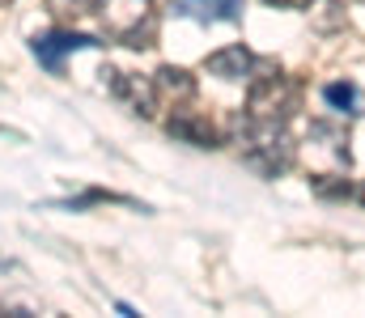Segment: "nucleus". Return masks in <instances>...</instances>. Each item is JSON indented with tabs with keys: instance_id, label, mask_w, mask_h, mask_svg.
I'll return each mask as SVG.
<instances>
[{
	"instance_id": "2",
	"label": "nucleus",
	"mask_w": 365,
	"mask_h": 318,
	"mask_svg": "<svg viewBox=\"0 0 365 318\" xmlns=\"http://www.w3.org/2000/svg\"><path fill=\"white\" fill-rule=\"evenodd\" d=\"M90 47H102V43L90 38V34H73V30H51V34H43V38L30 43L34 60H38L47 73H60V60H64V55H73V51H90Z\"/></svg>"
},
{
	"instance_id": "1",
	"label": "nucleus",
	"mask_w": 365,
	"mask_h": 318,
	"mask_svg": "<svg viewBox=\"0 0 365 318\" xmlns=\"http://www.w3.org/2000/svg\"><path fill=\"white\" fill-rule=\"evenodd\" d=\"M98 17L106 38L128 47H153V34H158L153 0H98Z\"/></svg>"
},
{
	"instance_id": "4",
	"label": "nucleus",
	"mask_w": 365,
	"mask_h": 318,
	"mask_svg": "<svg viewBox=\"0 0 365 318\" xmlns=\"http://www.w3.org/2000/svg\"><path fill=\"white\" fill-rule=\"evenodd\" d=\"M170 13H175V17H187V21H200V26H212V21H238L242 0H175Z\"/></svg>"
},
{
	"instance_id": "6",
	"label": "nucleus",
	"mask_w": 365,
	"mask_h": 318,
	"mask_svg": "<svg viewBox=\"0 0 365 318\" xmlns=\"http://www.w3.org/2000/svg\"><path fill=\"white\" fill-rule=\"evenodd\" d=\"M153 90H158V98H191L195 94V85H191V77L182 68H162L153 77Z\"/></svg>"
},
{
	"instance_id": "3",
	"label": "nucleus",
	"mask_w": 365,
	"mask_h": 318,
	"mask_svg": "<svg viewBox=\"0 0 365 318\" xmlns=\"http://www.w3.org/2000/svg\"><path fill=\"white\" fill-rule=\"evenodd\" d=\"M255 68H264L242 43H234V47H221V51H212L208 60H204V73H212V77H221V81H247Z\"/></svg>"
},
{
	"instance_id": "7",
	"label": "nucleus",
	"mask_w": 365,
	"mask_h": 318,
	"mask_svg": "<svg viewBox=\"0 0 365 318\" xmlns=\"http://www.w3.org/2000/svg\"><path fill=\"white\" fill-rule=\"evenodd\" d=\"M323 98L336 106L340 115H353V106H357V90H353V85H327Z\"/></svg>"
},
{
	"instance_id": "8",
	"label": "nucleus",
	"mask_w": 365,
	"mask_h": 318,
	"mask_svg": "<svg viewBox=\"0 0 365 318\" xmlns=\"http://www.w3.org/2000/svg\"><path fill=\"white\" fill-rule=\"evenodd\" d=\"M90 4H98V0H51V9H56V13H68V17L90 13Z\"/></svg>"
},
{
	"instance_id": "5",
	"label": "nucleus",
	"mask_w": 365,
	"mask_h": 318,
	"mask_svg": "<svg viewBox=\"0 0 365 318\" xmlns=\"http://www.w3.org/2000/svg\"><path fill=\"white\" fill-rule=\"evenodd\" d=\"M170 136H179V140H191L195 149H212L217 144V132L200 119V115H191V110H179L175 119H170Z\"/></svg>"
},
{
	"instance_id": "9",
	"label": "nucleus",
	"mask_w": 365,
	"mask_h": 318,
	"mask_svg": "<svg viewBox=\"0 0 365 318\" xmlns=\"http://www.w3.org/2000/svg\"><path fill=\"white\" fill-rule=\"evenodd\" d=\"M268 4H280V9H306L310 0H268Z\"/></svg>"
}]
</instances>
